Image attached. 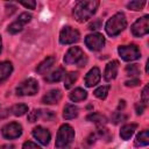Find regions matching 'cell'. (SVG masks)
Listing matches in <instances>:
<instances>
[{"label": "cell", "mask_w": 149, "mask_h": 149, "mask_svg": "<svg viewBox=\"0 0 149 149\" xmlns=\"http://www.w3.org/2000/svg\"><path fill=\"white\" fill-rule=\"evenodd\" d=\"M86 97H87V92H86L85 90L80 88V87L74 88V90L70 93V95H69V98H70L72 101H74V102H78V101L85 100V99H86Z\"/></svg>", "instance_id": "cell-20"}, {"label": "cell", "mask_w": 149, "mask_h": 149, "mask_svg": "<svg viewBox=\"0 0 149 149\" xmlns=\"http://www.w3.org/2000/svg\"><path fill=\"white\" fill-rule=\"evenodd\" d=\"M30 20H31V15H30V14H28V13H22V14L19 16V19H17L16 21L12 22V23L8 26V31H9L10 34H16V33L21 31L22 28H23V26L27 24Z\"/></svg>", "instance_id": "cell-11"}, {"label": "cell", "mask_w": 149, "mask_h": 149, "mask_svg": "<svg viewBox=\"0 0 149 149\" xmlns=\"http://www.w3.org/2000/svg\"><path fill=\"white\" fill-rule=\"evenodd\" d=\"M149 33V16L137 19L132 26V34L136 37H142Z\"/></svg>", "instance_id": "cell-8"}, {"label": "cell", "mask_w": 149, "mask_h": 149, "mask_svg": "<svg viewBox=\"0 0 149 149\" xmlns=\"http://www.w3.org/2000/svg\"><path fill=\"white\" fill-rule=\"evenodd\" d=\"M144 5H146V1H139V0H136V1H130L127 5V7L129 9H132V10H141L144 7Z\"/></svg>", "instance_id": "cell-28"}, {"label": "cell", "mask_w": 149, "mask_h": 149, "mask_svg": "<svg viewBox=\"0 0 149 149\" xmlns=\"http://www.w3.org/2000/svg\"><path fill=\"white\" fill-rule=\"evenodd\" d=\"M20 5L24 6L26 8H29V9H35L36 7V2L34 0H30V1H21Z\"/></svg>", "instance_id": "cell-33"}, {"label": "cell", "mask_w": 149, "mask_h": 149, "mask_svg": "<svg viewBox=\"0 0 149 149\" xmlns=\"http://www.w3.org/2000/svg\"><path fill=\"white\" fill-rule=\"evenodd\" d=\"M100 27H101V21L100 20H95V21H93L88 24V29H91V30H97Z\"/></svg>", "instance_id": "cell-34"}, {"label": "cell", "mask_w": 149, "mask_h": 149, "mask_svg": "<svg viewBox=\"0 0 149 149\" xmlns=\"http://www.w3.org/2000/svg\"><path fill=\"white\" fill-rule=\"evenodd\" d=\"M55 63H56V58H55L54 56H49V57H47L44 61H42V62L37 65V68H36L37 73H40V74H44V73H47V72L51 69V66H52Z\"/></svg>", "instance_id": "cell-16"}, {"label": "cell", "mask_w": 149, "mask_h": 149, "mask_svg": "<svg viewBox=\"0 0 149 149\" xmlns=\"http://www.w3.org/2000/svg\"><path fill=\"white\" fill-rule=\"evenodd\" d=\"M0 52H1V36H0Z\"/></svg>", "instance_id": "cell-39"}, {"label": "cell", "mask_w": 149, "mask_h": 149, "mask_svg": "<svg viewBox=\"0 0 149 149\" xmlns=\"http://www.w3.org/2000/svg\"><path fill=\"white\" fill-rule=\"evenodd\" d=\"M149 144V132L146 129V130H142L135 139V146L136 147H144V146H148Z\"/></svg>", "instance_id": "cell-23"}, {"label": "cell", "mask_w": 149, "mask_h": 149, "mask_svg": "<svg viewBox=\"0 0 149 149\" xmlns=\"http://www.w3.org/2000/svg\"><path fill=\"white\" fill-rule=\"evenodd\" d=\"M88 121H92V122H94L98 127H104L105 125H106V122H107V119H106V116H104L102 114H100V113H92V114H90V115H87V118H86Z\"/></svg>", "instance_id": "cell-21"}, {"label": "cell", "mask_w": 149, "mask_h": 149, "mask_svg": "<svg viewBox=\"0 0 149 149\" xmlns=\"http://www.w3.org/2000/svg\"><path fill=\"white\" fill-rule=\"evenodd\" d=\"M98 6H99V1L97 0L79 1L73 8V16L78 22L84 23L85 21H87L93 16V14L97 12Z\"/></svg>", "instance_id": "cell-1"}, {"label": "cell", "mask_w": 149, "mask_h": 149, "mask_svg": "<svg viewBox=\"0 0 149 149\" xmlns=\"http://www.w3.org/2000/svg\"><path fill=\"white\" fill-rule=\"evenodd\" d=\"M118 70H119V62L118 61H112L109 62L106 68H105V72H104V78L106 81H111L113 80L116 74H118Z\"/></svg>", "instance_id": "cell-14"}, {"label": "cell", "mask_w": 149, "mask_h": 149, "mask_svg": "<svg viewBox=\"0 0 149 149\" xmlns=\"http://www.w3.org/2000/svg\"><path fill=\"white\" fill-rule=\"evenodd\" d=\"M108 91H109V85H104V86L98 87L93 93H94V95H95L97 98H99V99L102 100V99H105V98L107 97Z\"/></svg>", "instance_id": "cell-26"}, {"label": "cell", "mask_w": 149, "mask_h": 149, "mask_svg": "<svg viewBox=\"0 0 149 149\" xmlns=\"http://www.w3.org/2000/svg\"><path fill=\"white\" fill-rule=\"evenodd\" d=\"M126 72L130 77H136L137 74H140V66H139V64H129V65H127L126 66Z\"/></svg>", "instance_id": "cell-27"}, {"label": "cell", "mask_w": 149, "mask_h": 149, "mask_svg": "<svg viewBox=\"0 0 149 149\" xmlns=\"http://www.w3.org/2000/svg\"><path fill=\"white\" fill-rule=\"evenodd\" d=\"M86 47L92 51H98L105 45V37L99 33L90 34L85 37Z\"/></svg>", "instance_id": "cell-9"}, {"label": "cell", "mask_w": 149, "mask_h": 149, "mask_svg": "<svg viewBox=\"0 0 149 149\" xmlns=\"http://www.w3.org/2000/svg\"><path fill=\"white\" fill-rule=\"evenodd\" d=\"M135 109H136V114H142L143 111L146 109V105L142 102H139L135 105Z\"/></svg>", "instance_id": "cell-36"}, {"label": "cell", "mask_w": 149, "mask_h": 149, "mask_svg": "<svg viewBox=\"0 0 149 149\" xmlns=\"http://www.w3.org/2000/svg\"><path fill=\"white\" fill-rule=\"evenodd\" d=\"M61 99H62V92L59 90H51L43 95L42 102L45 105H54L57 104Z\"/></svg>", "instance_id": "cell-15"}, {"label": "cell", "mask_w": 149, "mask_h": 149, "mask_svg": "<svg viewBox=\"0 0 149 149\" xmlns=\"http://www.w3.org/2000/svg\"><path fill=\"white\" fill-rule=\"evenodd\" d=\"M125 84H126V86H130V87L137 86V85L140 84V79H139V78H134V79H132V80H127Z\"/></svg>", "instance_id": "cell-35"}, {"label": "cell", "mask_w": 149, "mask_h": 149, "mask_svg": "<svg viewBox=\"0 0 149 149\" xmlns=\"http://www.w3.org/2000/svg\"><path fill=\"white\" fill-rule=\"evenodd\" d=\"M10 111L15 116H22L28 112V107L24 104H17V105H14Z\"/></svg>", "instance_id": "cell-25"}, {"label": "cell", "mask_w": 149, "mask_h": 149, "mask_svg": "<svg viewBox=\"0 0 149 149\" xmlns=\"http://www.w3.org/2000/svg\"><path fill=\"white\" fill-rule=\"evenodd\" d=\"M100 78H101L100 70L98 68H92L85 76V85L87 87H92L100 81Z\"/></svg>", "instance_id": "cell-13"}, {"label": "cell", "mask_w": 149, "mask_h": 149, "mask_svg": "<svg viewBox=\"0 0 149 149\" xmlns=\"http://www.w3.org/2000/svg\"><path fill=\"white\" fill-rule=\"evenodd\" d=\"M137 125L136 123H129V125H125L121 130H120V136L122 140H129L132 137V135L134 134V132L136 130Z\"/></svg>", "instance_id": "cell-19"}, {"label": "cell", "mask_w": 149, "mask_h": 149, "mask_svg": "<svg viewBox=\"0 0 149 149\" xmlns=\"http://www.w3.org/2000/svg\"><path fill=\"white\" fill-rule=\"evenodd\" d=\"M126 27H127V20H126L125 14L123 13H116L106 22L105 29L109 36L114 37V36L119 35Z\"/></svg>", "instance_id": "cell-2"}, {"label": "cell", "mask_w": 149, "mask_h": 149, "mask_svg": "<svg viewBox=\"0 0 149 149\" xmlns=\"http://www.w3.org/2000/svg\"><path fill=\"white\" fill-rule=\"evenodd\" d=\"M38 118H41V109H33L28 114V121L29 122H35V121H37Z\"/></svg>", "instance_id": "cell-30"}, {"label": "cell", "mask_w": 149, "mask_h": 149, "mask_svg": "<svg viewBox=\"0 0 149 149\" xmlns=\"http://www.w3.org/2000/svg\"><path fill=\"white\" fill-rule=\"evenodd\" d=\"M74 139V130L70 125H62L57 132L56 147L58 149H66Z\"/></svg>", "instance_id": "cell-3"}, {"label": "cell", "mask_w": 149, "mask_h": 149, "mask_svg": "<svg viewBox=\"0 0 149 149\" xmlns=\"http://www.w3.org/2000/svg\"><path fill=\"white\" fill-rule=\"evenodd\" d=\"M78 115V107L74 105H66L64 107V112H63V118L65 120H71L74 119Z\"/></svg>", "instance_id": "cell-22"}, {"label": "cell", "mask_w": 149, "mask_h": 149, "mask_svg": "<svg viewBox=\"0 0 149 149\" xmlns=\"http://www.w3.org/2000/svg\"><path fill=\"white\" fill-rule=\"evenodd\" d=\"M64 62L66 64H77L78 66H84L86 63V56L79 47H71L64 56Z\"/></svg>", "instance_id": "cell-4"}, {"label": "cell", "mask_w": 149, "mask_h": 149, "mask_svg": "<svg viewBox=\"0 0 149 149\" xmlns=\"http://www.w3.org/2000/svg\"><path fill=\"white\" fill-rule=\"evenodd\" d=\"M33 136L43 146H47L50 142V139H51L50 132L48 129L43 128L42 126H37L33 129Z\"/></svg>", "instance_id": "cell-12"}, {"label": "cell", "mask_w": 149, "mask_h": 149, "mask_svg": "<svg viewBox=\"0 0 149 149\" xmlns=\"http://www.w3.org/2000/svg\"><path fill=\"white\" fill-rule=\"evenodd\" d=\"M13 65L10 62H1L0 63V84L3 83L12 73Z\"/></svg>", "instance_id": "cell-18"}, {"label": "cell", "mask_w": 149, "mask_h": 149, "mask_svg": "<svg viewBox=\"0 0 149 149\" xmlns=\"http://www.w3.org/2000/svg\"><path fill=\"white\" fill-rule=\"evenodd\" d=\"M119 102H120V104H119V106H118V109L120 111V109H122V108L125 107V105H126V104H125V100H120Z\"/></svg>", "instance_id": "cell-38"}, {"label": "cell", "mask_w": 149, "mask_h": 149, "mask_svg": "<svg viewBox=\"0 0 149 149\" xmlns=\"http://www.w3.org/2000/svg\"><path fill=\"white\" fill-rule=\"evenodd\" d=\"M38 91V83L34 78H28L23 80L17 87H16V94L17 95H34Z\"/></svg>", "instance_id": "cell-5"}, {"label": "cell", "mask_w": 149, "mask_h": 149, "mask_svg": "<svg viewBox=\"0 0 149 149\" xmlns=\"http://www.w3.org/2000/svg\"><path fill=\"white\" fill-rule=\"evenodd\" d=\"M78 79V73L77 72H69L66 76H65V79H64V86L65 88H70L74 83L76 80Z\"/></svg>", "instance_id": "cell-24"}, {"label": "cell", "mask_w": 149, "mask_h": 149, "mask_svg": "<svg viewBox=\"0 0 149 149\" xmlns=\"http://www.w3.org/2000/svg\"><path fill=\"white\" fill-rule=\"evenodd\" d=\"M126 120H127V115L123 114L122 112H116V113H114V115H113V118H112V121H113L114 125H118V123H120V122H122V121H126Z\"/></svg>", "instance_id": "cell-29"}, {"label": "cell", "mask_w": 149, "mask_h": 149, "mask_svg": "<svg viewBox=\"0 0 149 149\" xmlns=\"http://www.w3.org/2000/svg\"><path fill=\"white\" fill-rule=\"evenodd\" d=\"M1 134H2V136H3L5 139H8V140L17 139V137L21 136V134H22V127H21V125H19L17 122L7 123L6 126L2 127Z\"/></svg>", "instance_id": "cell-10"}, {"label": "cell", "mask_w": 149, "mask_h": 149, "mask_svg": "<svg viewBox=\"0 0 149 149\" xmlns=\"http://www.w3.org/2000/svg\"><path fill=\"white\" fill-rule=\"evenodd\" d=\"M118 52L120 57L126 62H132L141 57V52L137 45L130 44V45H120L118 49Z\"/></svg>", "instance_id": "cell-6"}, {"label": "cell", "mask_w": 149, "mask_h": 149, "mask_svg": "<svg viewBox=\"0 0 149 149\" xmlns=\"http://www.w3.org/2000/svg\"><path fill=\"white\" fill-rule=\"evenodd\" d=\"M22 149H41V147H40V146H37L36 143L31 142V141H27V142H24V143H23Z\"/></svg>", "instance_id": "cell-32"}, {"label": "cell", "mask_w": 149, "mask_h": 149, "mask_svg": "<svg viewBox=\"0 0 149 149\" xmlns=\"http://www.w3.org/2000/svg\"><path fill=\"white\" fill-rule=\"evenodd\" d=\"M0 149H15V147L13 144H3Z\"/></svg>", "instance_id": "cell-37"}, {"label": "cell", "mask_w": 149, "mask_h": 149, "mask_svg": "<svg viewBox=\"0 0 149 149\" xmlns=\"http://www.w3.org/2000/svg\"><path fill=\"white\" fill-rule=\"evenodd\" d=\"M148 85H146L144 86V88H143V91H142V94H141V99H142V104H144L146 106H147V104H148V101H149V93H148Z\"/></svg>", "instance_id": "cell-31"}, {"label": "cell", "mask_w": 149, "mask_h": 149, "mask_svg": "<svg viewBox=\"0 0 149 149\" xmlns=\"http://www.w3.org/2000/svg\"><path fill=\"white\" fill-rule=\"evenodd\" d=\"M64 76H65V70L63 68H58L55 71H52L51 73L47 74L44 79L48 83H57V81L62 80L64 78Z\"/></svg>", "instance_id": "cell-17"}, {"label": "cell", "mask_w": 149, "mask_h": 149, "mask_svg": "<svg viewBox=\"0 0 149 149\" xmlns=\"http://www.w3.org/2000/svg\"><path fill=\"white\" fill-rule=\"evenodd\" d=\"M80 38V34L77 29L70 27V26H66L64 27L62 30H61V34H59V42L62 44H72V43H76L78 42Z\"/></svg>", "instance_id": "cell-7"}]
</instances>
